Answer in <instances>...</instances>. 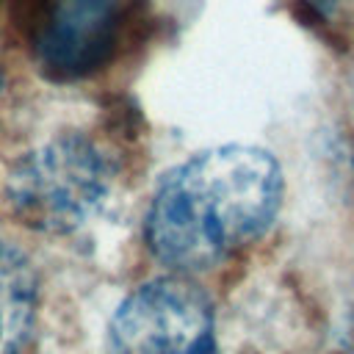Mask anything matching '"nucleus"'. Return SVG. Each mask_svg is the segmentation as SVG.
<instances>
[{"instance_id":"2","label":"nucleus","mask_w":354,"mask_h":354,"mask_svg":"<svg viewBox=\"0 0 354 354\" xmlns=\"http://www.w3.org/2000/svg\"><path fill=\"white\" fill-rule=\"evenodd\" d=\"M111 163L102 149L77 133L58 136L22 155L6 180L11 213L39 232L83 227L111 194Z\"/></svg>"},{"instance_id":"4","label":"nucleus","mask_w":354,"mask_h":354,"mask_svg":"<svg viewBox=\"0 0 354 354\" xmlns=\"http://www.w3.org/2000/svg\"><path fill=\"white\" fill-rule=\"evenodd\" d=\"M124 0H50L39 28V58L58 77L97 69L113 50Z\"/></svg>"},{"instance_id":"3","label":"nucleus","mask_w":354,"mask_h":354,"mask_svg":"<svg viewBox=\"0 0 354 354\" xmlns=\"http://www.w3.org/2000/svg\"><path fill=\"white\" fill-rule=\"evenodd\" d=\"M111 354H218L210 299L185 277L138 285L113 313Z\"/></svg>"},{"instance_id":"1","label":"nucleus","mask_w":354,"mask_h":354,"mask_svg":"<svg viewBox=\"0 0 354 354\" xmlns=\"http://www.w3.org/2000/svg\"><path fill=\"white\" fill-rule=\"evenodd\" d=\"M282 202V171L260 147L205 149L171 169L147 210L149 252L174 271H205L257 241Z\"/></svg>"},{"instance_id":"5","label":"nucleus","mask_w":354,"mask_h":354,"mask_svg":"<svg viewBox=\"0 0 354 354\" xmlns=\"http://www.w3.org/2000/svg\"><path fill=\"white\" fill-rule=\"evenodd\" d=\"M39 282L28 257L0 238V354H19L33 332Z\"/></svg>"}]
</instances>
